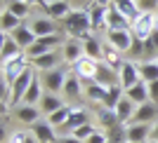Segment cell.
I'll list each match as a JSON object with an SVG mask.
<instances>
[{
	"label": "cell",
	"instance_id": "836d02e7",
	"mask_svg": "<svg viewBox=\"0 0 158 143\" xmlns=\"http://www.w3.org/2000/svg\"><path fill=\"white\" fill-rule=\"evenodd\" d=\"M106 91H109L106 87L97 85V82H90V85H85V99H87V101H92V103H102V106H104Z\"/></svg>",
	"mask_w": 158,
	"mask_h": 143
},
{
	"label": "cell",
	"instance_id": "9a60e30c",
	"mask_svg": "<svg viewBox=\"0 0 158 143\" xmlns=\"http://www.w3.org/2000/svg\"><path fill=\"white\" fill-rule=\"evenodd\" d=\"M14 117H17L21 124H28V127H33V124H38V122H40L43 113H40L38 106H26V103H21V106H17V108H14Z\"/></svg>",
	"mask_w": 158,
	"mask_h": 143
},
{
	"label": "cell",
	"instance_id": "6da1fadb",
	"mask_svg": "<svg viewBox=\"0 0 158 143\" xmlns=\"http://www.w3.org/2000/svg\"><path fill=\"white\" fill-rule=\"evenodd\" d=\"M64 33L69 38L83 40L85 35L92 33V19H90V10H73L69 17L64 19Z\"/></svg>",
	"mask_w": 158,
	"mask_h": 143
},
{
	"label": "cell",
	"instance_id": "ee69618b",
	"mask_svg": "<svg viewBox=\"0 0 158 143\" xmlns=\"http://www.w3.org/2000/svg\"><path fill=\"white\" fill-rule=\"evenodd\" d=\"M92 2H94V5H104V7H109L113 0H92Z\"/></svg>",
	"mask_w": 158,
	"mask_h": 143
},
{
	"label": "cell",
	"instance_id": "b9f144b4",
	"mask_svg": "<svg viewBox=\"0 0 158 143\" xmlns=\"http://www.w3.org/2000/svg\"><path fill=\"white\" fill-rule=\"evenodd\" d=\"M57 143H85V141L76 138L73 134H66V136H59V141H57Z\"/></svg>",
	"mask_w": 158,
	"mask_h": 143
},
{
	"label": "cell",
	"instance_id": "f35d334b",
	"mask_svg": "<svg viewBox=\"0 0 158 143\" xmlns=\"http://www.w3.org/2000/svg\"><path fill=\"white\" fill-rule=\"evenodd\" d=\"M26 138H28V131L17 129V131H12V134L5 138V143H26Z\"/></svg>",
	"mask_w": 158,
	"mask_h": 143
},
{
	"label": "cell",
	"instance_id": "7bdbcfd3",
	"mask_svg": "<svg viewBox=\"0 0 158 143\" xmlns=\"http://www.w3.org/2000/svg\"><path fill=\"white\" fill-rule=\"evenodd\" d=\"M151 138H153V141H158V122L151 124Z\"/></svg>",
	"mask_w": 158,
	"mask_h": 143
},
{
	"label": "cell",
	"instance_id": "d4e9b609",
	"mask_svg": "<svg viewBox=\"0 0 158 143\" xmlns=\"http://www.w3.org/2000/svg\"><path fill=\"white\" fill-rule=\"evenodd\" d=\"M45 96V87H43V82H40V75H35L31 82V87H28L26 91V96H24V101L21 103H26V106H38L40 103V99Z\"/></svg>",
	"mask_w": 158,
	"mask_h": 143
},
{
	"label": "cell",
	"instance_id": "9c48e42d",
	"mask_svg": "<svg viewBox=\"0 0 158 143\" xmlns=\"http://www.w3.org/2000/svg\"><path fill=\"white\" fill-rule=\"evenodd\" d=\"M87 122H90V110H87V108H80V106H73V113H71V117H69V122L57 131H59V136H66V134H73L78 127H83V124H87Z\"/></svg>",
	"mask_w": 158,
	"mask_h": 143
},
{
	"label": "cell",
	"instance_id": "8fae6325",
	"mask_svg": "<svg viewBox=\"0 0 158 143\" xmlns=\"http://www.w3.org/2000/svg\"><path fill=\"white\" fill-rule=\"evenodd\" d=\"M61 54H64L66 66L78 64L80 59L85 56V45H83V40H78V38H69V40L64 42V47H61Z\"/></svg>",
	"mask_w": 158,
	"mask_h": 143
},
{
	"label": "cell",
	"instance_id": "4fadbf2b",
	"mask_svg": "<svg viewBox=\"0 0 158 143\" xmlns=\"http://www.w3.org/2000/svg\"><path fill=\"white\" fill-rule=\"evenodd\" d=\"M28 26H31V31L35 33L38 38H45V35H54V33H59V31H57V21L50 19V17H45V14L31 17Z\"/></svg>",
	"mask_w": 158,
	"mask_h": 143
},
{
	"label": "cell",
	"instance_id": "7dc6e473",
	"mask_svg": "<svg viewBox=\"0 0 158 143\" xmlns=\"http://www.w3.org/2000/svg\"><path fill=\"white\" fill-rule=\"evenodd\" d=\"M156 31H158V12H156Z\"/></svg>",
	"mask_w": 158,
	"mask_h": 143
},
{
	"label": "cell",
	"instance_id": "f1b7e54d",
	"mask_svg": "<svg viewBox=\"0 0 158 143\" xmlns=\"http://www.w3.org/2000/svg\"><path fill=\"white\" fill-rule=\"evenodd\" d=\"M90 19H92V31H106V10L104 5H90Z\"/></svg>",
	"mask_w": 158,
	"mask_h": 143
},
{
	"label": "cell",
	"instance_id": "30bf717a",
	"mask_svg": "<svg viewBox=\"0 0 158 143\" xmlns=\"http://www.w3.org/2000/svg\"><path fill=\"white\" fill-rule=\"evenodd\" d=\"M118 78H120V87L123 89H132V87L137 85L139 80V71H137V61H132V59H125L123 61V66H120V71H118Z\"/></svg>",
	"mask_w": 158,
	"mask_h": 143
},
{
	"label": "cell",
	"instance_id": "ba28073f",
	"mask_svg": "<svg viewBox=\"0 0 158 143\" xmlns=\"http://www.w3.org/2000/svg\"><path fill=\"white\" fill-rule=\"evenodd\" d=\"M40 7H43L45 17H50V19H54V21H57V19L64 21L66 17L73 12L71 5H69V0H43Z\"/></svg>",
	"mask_w": 158,
	"mask_h": 143
},
{
	"label": "cell",
	"instance_id": "2e32d148",
	"mask_svg": "<svg viewBox=\"0 0 158 143\" xmlns=\"http://www.w3.org/2000/svg\"><path fill=\"white\" fill-rule=\"evenodd\" d=\"M132 122L135 124H156L158 122V106L156 103H144V106H137V113H135V117H132Z\"/></svg>",
	"mask_w": 158,
	"mask_h": 143
},
{
	"label": "cell",
	"instance_id": "44dd1931",
	"mask_svg": "<svg viewBox=\"0 0 158 143\" xmlns=\"http://www.w3.org/2000/svg\"><path fill=\"white\" fill-rule=\"evenodd\" d=\"M94 82L97 85H102V87H116V85H120V78H118V71H113V68H109L106 64H102L99 66V71H97V78H94Z\"/></svg>",
	"mask_w": 158,
	"mask_h": 143
},
{
	"label": "cell",
	"instance_id": "d590c367",
	"mask_svg": "<svg viewBox=\"0 0 158 143\" xmlns=\"http://www.w3.org/2000/svg\"><path fill=\"white\" fill-rule=\"evenodd\" d=\"M7 10H10L12 14H17L19 19H26V17H28V5L24 2V0H10Z\"/></svg>",
	"mask_w": 158,
	"mask_h": 143
},
{
	"label": "cell",
	"instance_id": "60d3db41",
	"mask_svg": "<svg viewBox=\"0 0 158 143\" xmlns=\"http://www.w3.org/2000/svg\"><path fill=\"white\" fill-rule=\"evenodd\" d=\"M149 99H151V103L158 106V80L156 82H149Z\"/></svg>",
	"mask_w": 158,
	"mask_h": 143
},
{
	"label": "cell",
	"instance_id": "ac0fdd59",
	"mask_svg": "<svg viewBox=\"0 0 158 143\" xmlns=\"http://www.w3.org/2000/svg\"><path fill=\"white\" fill-rule=\"evenodd\" d=\"M12 38L17 40V45H19L21 49H24V52H28V49H31V47L35 45V40H38V35H35V33L31 31V26H28L26 21H24V24H21V26H19L17 31L12 33Z\"/></svg>",
	"mask_w": 158,
	"mask_h": 143
},
{
	"label": "cell",
	"instance_id": "8d00e7d4",
	"mask_svg": "<svg viewBox=\"0 0 158 143\" xmlns=\"http://www.w3.org/2000/svg\"><path fill=\"white\" fill-rule=\"evenodd\" d=\"M94 131H99V127H94L92 122H87V124H83V127H78V129L73 131V136L80 138V141H87V138L92 136Z\"/></svg>",
	"mask_w": 158,
	"mask_h": 143
},
{
	"label": "cell",
	"instance_id": "c3c4849f",
	"mask_svg": "<svg viewBox=\"0 0 158 143\" xmlns=\"http://www.w3.org/2000/svg\"><path fill=\"white\" fill-rule=\"evenodd\" d=\"M146 143H158V141H153V138H149V141H146Z\"/></svg>",
	"mask_w": 158,
	"mask_h": 143
},
{
	"label": "cell",
	"instance_id": "e575fe53",
	"mask_svg": "<svg viewBox=\"0 0 158 143\" xmlns=\"http://www.w3.org/2000/svg\"><path fill=\"white\" fill-rule=\"evenodd\" d=\"M123 96H125V89H123L120 85L109 87V91H106V101H104V108H109V110H116V106L123 101Z\"/></svg>",
	"mask_w": 158,
	"mask_h": 143
},
{
	"label": "cell",
	"instance_id": "f6af8a7d",
	"mask_svg": "<svg viewBox=\"0 0 158 143\" xmlns=\"http://www.w3.org/2000/svg\"><path fill=\"white\" fill-rule=\"evenodd\" d=\"M26 143H40V141H38V138H35V136H33L31 131H28V138H26Z\"/></svg>",
	"mask_w": 158,
	"mask_h": 143
},
{
	"label": "cell",
	"instance_id": "484cf974",
	"mask_svg": "<svg viewBox=\"0 0 158 143\" xmlns=\"http://www.w3.org/2000/svg\"><path fill=\"white\" fill-rule=\"evenodd\" d=\"M111 5L116 7L125 19H130V24L137 19L139 14H142V12H139V7H137V0H113Z\"/></svg>",
	"mask_w": 158,
	"mask_h": 143
},
{
	"label": "cell",
	"instance_id": "cb8c5ba5",
	"mask_svg": "<svg viewBox=\"0 0 158 143\" xmlns=\"http://www.w3.org/2000/svg\"><path fill=\"white\" fill-rule=\"evenodd\" d=\"M21 24H24V19H19L17 14H12L7 7L2 10V14H0V31H2V35H12Z\"/></svg>",
	"mask_w": 158,
	"mask_h": 143
},
{
	"label": "cell",
	"instance_id": "7c38bea8",
	"mask_svg": "<svg viewBox=\"0 0 158 143\" xmlns=\"http://www.w3.org/2000/svg\"><path fill=\"white\" fill-rule=\"evenodd\" d=\"M61 94H64V101H78L80 96H85V85H83V80L73 71L69 73V78H66Z\"/></svg>",
	"mask_w": 158,
	"mask_h": 143
},
{
	"label": "cell",
	"instance_id": "3957f363",
	"mask_svg": "<svg viewBox=\"0 0 158 143\" xmlns=\"http://www.w3.org/2000/svg\"><path fill=\"white\" fill-rule=\"evenodd\" d=\"M0 66H2V75H0V80H2V82H7V85H12L14 80H17L21 73L31 66V59H28V54L24 52V54L10 59V61H5V64H0Z\"/></svg>",
	"mask_w": 158,
	"mask_h": 143
},
{
	"label": "cell",
	"instance_id": "277c9868",
	"mask_svg": "<svg viewBox=\"0 0 158 143\" xmlns=\"http://www.w3.org/2000/svg\"><path fill=\"white\" fill-rule=\"evenodd\" d=\"M130 31H132V35H135L137 40L146 42V40L151 38V33L156 31V14H146V12H142L137 19L130 24Z\"/></svg>",
	"mask_w": 158,
	"mask_h": 143
},
{
	"label": "cell",
	"instance_id": "74e56055",
	"mask_svg": "<svg viewBox=\"0 0 158 143\" xmlns=\"http://www.w3.org/2000/svg\"><path fill=\"white\" fill-rule=\"evenodd\" d=\"M137 7H139V12L156 14L158 12V0H137Z\"/></svg>",
	"mask_w": 158,
	"mask_h": 143
},
{
	"label": "cell",
	"instance_id": "ffe728a7",
	"mask_svg": "<svg viewBox=\"0 0 158 143\" xmlns=\"http://www.w3.org/2000/svg\"><path fill=\"white\" fill-rule=\"evenodd\" d=\"M61 106H66V101H64L61 94H50V91H45V96L40 99L38 108H40V113L47 117V115H52V113H57Z\"/></svg>",
	"mask_w": 158,
	"mask_h": 143
},
{
	"label": "cell",
	"instance_id": "bcb514c9",
	"mask_svg": "<svg viewBox=\"0 0 158 143\" xmlns=\"http://www.w3.org/2000/svg\"><path fill=\"white\" fill-rule=\"evenodd\" d=\"M24 2H26V5L31 7V5H40V2H43V0H24Z\"/></svg>",
	"mask_w": 158,
	"mask_h": 143
},
{
	"label": "cell",
	"instance_id": "e0dca14e",
	"mask_svg": "<svg viewBox=\"0 0 158 143\" xmlns=\"http://www.w3.org/2000/svg\"><path fill=\"white\" fill-rule=\"evenodd\" d=\"M125 136H127V143H146L151 138V127L149 124H125Z\"/></svg>",
	"mask_w": 158,
	"mask_h": 143
},
{
	"label": "cell",
	"instance_id": "8992f818",
	"mask_svg": "<svg viewBox=\"0 0 158 143\" xmlns=\"http://www.w3.org/2000/svg\"><path fill=\"white\" fill-rule=\"evenodd\" d=\"M31 66H33L35 73H47V71L59 68V66H66V61H64L61 49H54V52H47V54H43V56L31 59Z\"/></svg>",
	"mask_w": 158,
	"mask_h": 143
},
{
	"label": "cell",
	"instance_id": "d6a6232c",
	"mask_svg": "<svg viewBox=\"0 0 158 143\" xmlns=\"http://www.w3.org/2000/svg\"><path fill=\"white\" fill-rule=\"evenodd\" d=\"M123 54L118 52V49H113L111 45H104V56H102V64H106L109 68H113V71H120V66H123Z\"/></svg>",
	"mask_w": 158,
	"mask_h": 143
},
{
	"label": "cell",
	"instance_id": "5bb4252c",
	"mask_svg": "<svg viewBox=\"0 0 158 143\" xmlns=\"http://www.w3.org/2000/svg\"><path fill=\"white\" fill-rule=\"evenodd\" d=\"M31 134L38 138L40 143H57V141H59V131L54 129L47 120H40L38 124H33V127H31Z\"/></svg>",
	"mask_w": 158,
	"mask_h": 143
},
{
	"label": "cell",
	"instance_id": "4dcf8cb0",
	"mask_svg": "<svg viewBox=\"0 0 158 143\" xmlns=\"http://www.w3.org/2000/svg\"><path fill=\"white\" fill-rule=\"evenodd\" d=\"M83 45H85V56H90V59H97V61H102V56H104V45H102V42H99V40L94 38L92 33L83 38Z\"/></svg>",
	"mask_w": 158,
	"mask_h": 143
},
{
	"label": "cell",
	"instance_id": "5b68a950",
	"mask_svg": "<svg viewBox=\"0 0 158 143\" xmlns=\"http://www.w3.org/2000/svg\"><path fill=\"white\" fill-rule=\"evenodd\" d=\"M106 45H111L113 49H118L120 54H130L132 45H135V35L130 28H120V31H106Z\"/></svg>",
	"mask_w": 158,
	"mask_h": 143
},
{
	"label": "cell",
	"instance_id": "603a6c76",
	"mask_svg": "<svg viewBox=\"0 0 158 143\" xmlns=\"http://www.w3.org/2000/svg\"><path fill=\"white\" fill-rule=\"evenodd\" d=\"M125 96L130 99L135 106H144V103H149V101H151V99H149V85H146L144 80H139L132 89H127Z\"/></svg>",
	"mask_w": 158,
	"mask_h": 143
},
{
	"label": "cell",
	"instance_id": "7a4b0ae2",
	"mask_svg": "<svg viewBox=\"0 0 158 143\" xmlns=\"http://www.w3.org/2000/svg\"><path fill=\"white\" fill-rule=\"evenodd\" d=\"M69 73H71V71H69V66H59V68H54V71L38 73V75H40V82H43L45 91H50V94H61Z\"/></svg>",
	"mask_w": 158,
	"mask_h": 143
},
{
	"label": "cell",
	"instance_id": "1f68e13d",
	"mask_svg": "<svg viewBox=\"0 0 158 143\" xmlns=\"http://www.w3.org/2000/svg\"><path fill=\"white\" fill-rule=\"evenodd\" d=\"M71 113H73V106L71 103H66V106H61L59 110L57 113H52V115H47L45 120L50 124H52L54 129H61V127H64L66 122H69V117H71Z\"/></svg>",
	"mask_w": 158,
	"mask_h": 143
},
{
	"label": "cell",
	"instance_id": "f546056e",
	"mask_svg": "<svg viewBox=\"0 0 158 143\" xmlns=\"http://www.w3.org/2000/svg\"><path fill=\"white\" fill-rule=\"evenodd\" d=\"M137 71H139V78L144 80L146 85L156 82L158 80V61H137Z\"/></svg>",
	"mask_w": 158,
	"mask_h": 143
},
{
	"label": "cell",
	"instance_id": "52a82bcc",
	"mask_svg": "<svg viewBox=\"0 0 158 143\" xmlns=\"http://www.w3.org/2000/svg\"><path fill=\"white\" fill-rule=\"evenodd\" d=\"M99 66H102V61H97V59H90V56H83L78 64H73V66H71V71L76 73L80 80H83V85H90V82H94V78H97Z\"/></svg>",
	"mask_w": 158,
	"mask_h": 143
},
{
	"label": "cell",
	"instance_id": "ab89813d",
	"mask_svg": "<svg viewBox=\"0 0 158 143\" xmlns=\"http://www.w3.org/2000/svg\"><path fill=\"white\" fill-rule=\"evenodd\" d=\"M85 143H109V134L99 129V131H94V134H92L90 138H87Z\"/></svg>",
	"mask_w": 158,
	"mask_h": 143
},
{
	"label": "cell",
	"instance_id": "4316f807",
	"mask_svg": "<svg viewBox=\"0 0 158 143\" xmlns=\"http://www.w3.org/2000/svg\"><path fill=\"white\" fill-rule=\"evenodd\" d=\"M135 113H137V106L132 103L127 96H123V101L116 106V115H118V122H120V124H130V122H132V117H135Z\"/></svg>",
	"mask_w": 158,
	"mask_h": 143
},
{
	"label": "cell",
	"instance_id": "681fc988",
	"mask_svg": "<svg viewBox=\"0 0 158 143\" xmlns=\"http://www.w3.org/2000/svg\"><path fill=\"white\" fill-rule=\"evenodd\" d=\"M109 143H111V141H109Z\"/></svg>",
	"mask_w": 158,
	"mask_h": 143
},
{
	"label": "cell",
	"instance_id": "d6986e66",
	"mask_svg": "<svg viewBox=\"0 0 158 143\" xmlns=\"http://www.w3.org/2000/svg\"><path fill=\"white\" fill-rule=\"evenodd\" d=\"M19 54H24V49L17 45V40H14L12 35H2V38H0V64L19 56Z\"/></svg>",
	"mask_w": 158,
	"mask_h": 143
},
{
	"label": "cell",
	"instance_id": "83f0119b",
	"mask_svg": "<svg viewBox=\"0 0 158 143\" xmlns=\"http://www.w3.org/2000/svg\"><path fill=\"white\" fill-rule=\"evenodd\" d=\"M97 124H99L104 131H111L113 127H118L120 122H118L116 110H109V108H104V106H102V108L97 110Z\"/></svg>",
	"mask_w": 158,
	"mask_h": 143
},
{
	"label": "cell",
	"instance_id": "7402d4cb",
	"mask_svg": "<svg viewBox=\"0 0 158 143\" xmlns=\"http://www.w3.org/2000/svg\"><path fill=\"white\" fill-rule=\"evenodd\" d=\"M120 28H130V19H125L113 5H109V10H106V31H120Z\"/></svg>",
	"mask_w": 158,
	"mask_h": 143
}]
</instances>
